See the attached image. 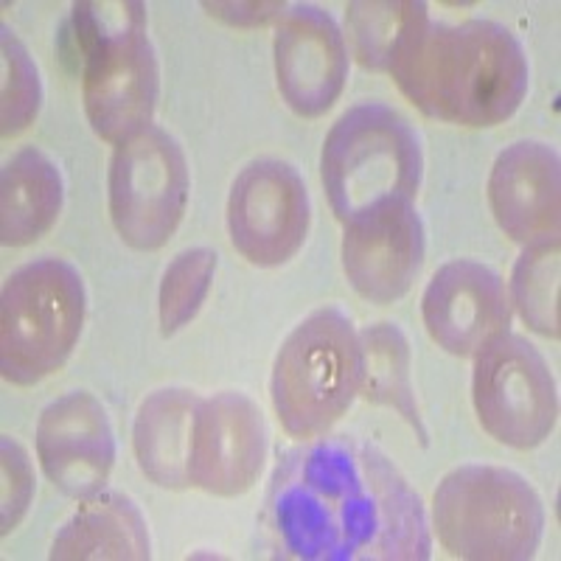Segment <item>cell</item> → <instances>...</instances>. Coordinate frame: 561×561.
Segmentation results:
<instances>
[{
	"mask_svg": "<svg viewBox=\"0 0 561 561\" xmlns=\"http://www.w3.org/2000/svg\"><path fill=\"white\" fill-rule=\"evenodd\" d=\"M84 280L62 259L14 270L0 295V370L20 388L43 382L77 348L84 325Z\"/></svg>",
	"mask_w": 561,
	"mask_h": 561,
	"instance_id": "cell-7",
	"label": "cell"
},
{
	"mask_svg": "<svg viewBox=\"0 0 561 561\" xmlns=\"http://www.w3.org/2000/svg\"><path fill=\"white\" fill-rule=\"evenodd\" d=\"M424 115L460 127H497L528 93V57L494 20L433 23L421 18L396 48L390 70Z\"/></svg>",
	"mask_w": 561,
	"mask_h": 561,
	"instance_id": "cell-2",
	"label": "cell"
},
{
	"mask_svg": "<svg viewBox=\"0 0 561 561\" xmlns=\"http://www.w3.org/2000/svg\"><path fill=\"white\" fill-rule=\"evenodd\" d=\"M363 388V345L351 318L320 309L293 329L273 365V408L295 438H314L345 415Z\"/></svg>",
	"mask_w": 561,
	"mask_h": 561,
	"instance_id": "cell-6",
	"label": "cell"
},
{
	"mask_svg": "<svg viewBox=\"0 0 561 561\" xmlns=\"http://www.w3.org/2000/svg\"><path fill=\"white\" fill-rule=\"evenodd\" d=\"M267 458L262 410L242 393L203 399L194 421L188 478L214 497H239L253 489Z\"/></svg>",
	"mask_w": 561,
	"mask_h": 561,
	"instance_id": "cell-13",
	"label": "cell"
},
{
	"mask_svg": "<svg viewBox=\"0 0 561 561\" xmlns=\"http://www.w3.org/2000/svg\"><path fill=\"white\" fill-rule=\"evenodd\" d=\"M267 528L298 561H427L430 530L402 472L365 440L334 435L280 460Z\"/></svg>",
	"mask_w": 561,
	"mask_h": 561,
	"instance_id": "cell-1",
	"label": "cell"
},
{
	"mask_svg": "<svg viewBox=\"0 0 561 561\" xmlns=\"http://www.w3.org/2000/svg\"><path fill=\"white\" fill-rule=\"evenodd\" d=\"M472 399L485 433L514 449L539 447L559 419L548 363L514 332L497 334L474 354Z\"/></svg>",
	"mask_w": 561,
	"mask_h": 561,
	"instance_id": "cell-9",
	"label": "cell"
},
{
	"mask_svg": "<svg viewBox=\"0 0 561 561\" xmlns=\"http://www.w3.org/2000/svg\"><path fill=\"white\" fill-rule=\"evenodd\" d=\"M188 203V163L178 140L147 127L118 144L110 160V217L135 250H158L174 237Z\"/></svg>",
	"mask_w": 561,
	"mask_h": 561,
	"instance_id": "cell-8",
	"label": "cell"
},
{
	"mask_svg": "<svg viewBox=\"0 0 561 561\" xmlns=\"http://www.w3.org/2000/svg\"><path fill=\"white\" fill-rule=\"evenodd\" d=\"M424 174L415 129L388 104L345 110L320 154V180L340 222L393 203H413Z\"/></svg>",
	"mask_w": 561,
	"mask_h": 561,
	"instance_id": "cell-4",
	"label": "cell"
},
{
	"mask_svg": "<svg viewBox=\"0 0 561 561\" xmlns=\"http://www.w3.org/2000/svg\"><path fill=\"white\" fill-rule=\"evenodd\" d=\"M440 545L458 559H534L545 530V508L523 474L500 466H460L433 497Z\"/></svg>",
	"mask_w": 561,
	"mask_h": 561,
	"instance_id": "cell-5",
	"label": "cell"
},
{
	"mask_svg": "<svg viewBox=\"0 0 561 561\" xmlns=\"http://www.w3.org/2000/svg\"><path fill=\"white\" fill-rule=\"evenodd\" d=\"M57 48L68 68L82 73L84 113L99 138L118 147L152 127L160 70L144 3H77Z\"/></svg>",
	"mask_w": 561,
	"mask_h": 561,
	"instance_id": "cell-3",
	"label": "cell"
},
{
	"mask_svg": "<svg viewBox=\"0 0 561 561\" xmlns=\"http://www.w3.org/2000/svg\"><path fill=\"white\" fill-rule=\"evenodd\" d=\"M230 242L255 267L287 264L309 230V192L284 160H253L228 197Z\"/></svg>",
	"mask_w": 561,
	"mask_h": 561,
	"instance_id": "cell-10",
	"label": "cell"
},
{
	"mask_svg": "<svg viewBox=\"0 0 561 561\" xmlns=\"http://www.w3.org/2000/svg\"><path fill=\"white\" fill-rule=\"evenodd\" d=\"M427 7L415 0H359L351 3L345 20H348V37L354 57L365 70H390L396 48L404 34L427 18Z\"/></svg>",
	"mask_w": 561,
	"mask_h": 561,
	"instance_id": "cell-21",
	"label": "cell"
},
{
	"mask_svg": "<svg viewBox=\"0 0 561 561\" xmlns=\"http://www.w3.org/2000/svg\"><path fill=\"white\" fill-rule=\"evenodd\" d=\"M421 312L440 348L455 357H474L489 340L508 332L511 298L494 270L458 259L433 275Z\"/></svg>",
	"mask_w": 561,
	"mask_h": 561,
	"instance_id": "cell-15",
	"label": "cell"
},
{
	"mask_svg": "<svg viewBox=\"0 0 561 561\" xmlns=\"http://www.w3.org/2000/svg\"><path fill=\"white\" fill-rule=\"evenodd\" d=\"M359 345H363V388L359 390L365 399L382 408H393L419 433L421 440H427L419 408H415L413 385H410V345L404 334L393 323H374L363 329Z\"/></svg>",
	"mask_w": 561,
	"mask_h": 561,
	"instance_id": "cell-20",
	"label": "cell"
},
{
	"mask_svg": "<svg viewBox=\"0 0 561 561\" xmlns=\"http://www.w3.org/2000/svg\"><path fill=\"white\" fill-rule=\"evenodd\" d=\"M37 455L43 472L68 497H93L115 463V435L107 410L88 390L51 402L37 421Z\"/></svg>",
	"mask_w": 561,
	"mask_h": 561,
	"instance_id": "cell-14",
	"label": "cell"
},
{
	"mask_svg": "<svg viewBox=\"0 0 561 561\" xmlns=\"http://www.w3.org/2000/svg\"><path fill=\"white\" fill-rule=\"evenodd\" d=\"M489 203L503 233L514 242L530 248L559 239V152L539 140L511 144L491 169Z\"/></svg>",
	"mask_w": 561,
	"mask_h": 561,
	"instance_id": "cell-16",
	"label": "cell"
},
{
	"mask_svg": "<svg viewBox=\"0 0 561 561\" xmlns=\"http://www.w3.org/2000/svg\"><path fill=\"white\" fill-rule=\"evenodd\" d=\"M62 174L39 149L7 160L0 178V242L23 248L45 237L62 210Z\"/></svg>",
	"mask_w": 561,
	"mask_h": 561,
	"instance_id": "cell-19",
	"label": "cell"
},
{
	"mask_svg": "<svg viewBox=\"0 0 561 561\" xmlns=\"http://www.w3.org/2000/svg\"><path fill=\"white\" fill-rule=\"evenodd\" d=\"M0 453H3V508H0V530L3 536L9 530L18 528V523L26 517L28 505H32L34 497V474H32V463H28L26 453L20 444H14L12 438L3 435L0 440Z\"/></svg>",
	"mask_w": 561,
	"mask_h": 561,
	"instance_id": "cell-25",
	"label": "cell"
},
{
	"mask_svg": "<svg viewBox=\"0 0 561 561\" xmlns=\"http://www.w3.org/2000/svg\"><path fill=\"white\" fill-rule=\"evenodd\" d=\"M205 9L230 26L248 28L264 26V23L284 14V3H205Z\"/></svg>",
	"mask_w": 561,
	"mask_h": 561,
	"instance_id": "cell-26",
	"label": "cell"
},
{
	"mask_svg": "<svg viewBox=\"0 0 561 561\" xmlns=\"http://www.w3.org/2000/svg\"><path fill=\"white\" fill-rule=\"evenodd\" d=\"M197 393L185 388L154 390L138 408L133 427V447L144 478L160 489H188L194 421L199 410Z\"/></svg>",
	"mask_w": 561,
	"mask_h": 561,
	"instance_id": "cell-17",
	"label": "cell"
},
{
	"mask_svg": "<svg viewBox=\"0 0 561 561\" xmlns=\"http://www.w3.org/2000/svg\"><path fill=\"white\" fill-rule=\"evenodd\" d=\"M0 68H3V104H0V133L14 138L34 124L43 104V84L26 45L14 37L9 26L0 28Z\"/></svg>",
	"mask_w": 561,
	"mask_h": 561,
	"instance_id": "cell-24",
	"label": "cell"
},
{
	"mask_svg": "<svg viewBox=\"0 0 561 561\" xmlns=\"http://www.w3.org/2000/svg\"><path fill=\"white\" fill-rule=\"evenodd\" d=\"M149 556L147 519L122 491H96L84 497L51 545V559L59 561H144Z\"/></svg>",
	"mask_w": 561,
	"mask_h": 561,
	"instance_id": "cell-18",
	"label": "cell"
},
{
	"mask_svg": "<svg viewBox=\"0 0 561 561\" xmlns=\"http://www.w3.org/2000/svg\"><path fill=\"white\" fill-rule=\"evenodd\" d=\"M559 239L553 242H539L525 248L514 267V307L519 309L525 323L542 337L559 340Z\"/></svg>",
	"mask_w": 561,
	"mask_h": 561,
	"instance_id": "cell-22",
	"label": "cell"
},
{
	"mask_svg": "<svg viewBox=\"0 0 561 561\" xmlns=\"http://www.w3.org/2000/svg\"><path fill=\"white\" fill-rule=\"evenodd\" d=\"M275 79L289 110L304 118L334 107L348 79V48L332 14L312 3L284 14L275 32Z\"/></svg>",
	"mask_w": 561,
	"mask_h": 561,
	"instance_id": "cell-12",
	"label": "cell"
},
{
	"mask_svg": "<svg viewBox=\"0 0 561 561\" xmlns=\"http://www.w3.org/2000/svg\"><path fill=\"white\" fill-rule=\"evenodd\" d=\"M217 273V253L208 248L183 250L174 255L163 280H160L158 312H160V332L174 334L180 332L188 320L203 307L205 295L210 289V280Z\"/></svg>",
	"mask_w": 561,
	"mask_h": 561,
	"instance_id": "cell-23",
	"label": "cell"
},
{
	"mask_svg": "<svg viewBox=\"0 0 561 561\" xmlns=\"http://www.w3.org/2000/svg\"><path fill=\"white\" fill-rule=\"evenodd\" d=\"M421 264L424 222L413 203L382 205L345 222V278L370 304H393L408 295Z\"/></svg>",
	"mask_w": 561,
	"mask_h": 561,
	"instance_id": "cell-11",
	"label": "cell"
}]
</instances>
